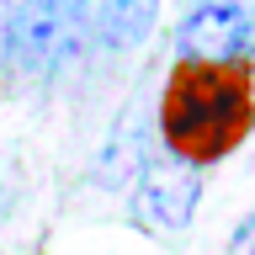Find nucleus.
Returning <instances> with one entry per match:
<instances>
[{
	"mask_svg": "<svg viewBox=\"0 0 255 255\" xmlns=\"http://www.w3.org/2000/svg\"><path fill=\"white\" fill-rule=\"evenodd\" d=\"M159 138L181 165H218L250 138L255 128V85L250 64H202L181 59L159 91Z\"/></svg>",
	"mask_w": 255,
	"mask_h": 255,
	"instance_id": "nucleus-1",
	"label": "nucleus"
},
{
	"mask_svg": "<svg viewBox=\"0 0 255 255\" xmlns=\"http://www.w3.org/2000/svg\"><path fill=\"white\" fill-rule=\"evenodd\" d=\"M96 0H21L5 21V64L21 80H48L85 48Z\"/></svg>",
	"mask_w": 255,
	"mask_h": 255,
	"instance_id": "nucleus-2",
	"label": "nucleus"
},
{
	"mask_svg": "<svg viewBox=\"0 0 255 255\" xmlns=\"http://www.w3.org/2000/svg\"><path fill=\"white\" fill-rule=\"evenodd\" d=\"M181 59L202 64H234L255 48V5L250 0H197L181 16Z\"/></svg>",
	"mask_w": 255,
	"mask_h": 255,
	"instance_id": "nucleus-3",
	"label": "nucleus"
},
{
	"mask_svg": "<svg viewBox=\"0 0 255 255\" xmlns=\"http://www.w3.org/2000/svg\"><path fill=\"white\" fill-rule=\"evenodd\" d=\"M197 202H202V170H191L181 159H165V165H149L138 175L128 213L149 234H181L197 218Z\"/></svg>",
	"mask_w": 255,
	"mask_h": 255,
	"instance_id": "nucleus-4",
	"label": "nucleus"
},
{
	"mask_svg": "<svg viewBox=\"0 0 255 255\" xmlns=\"http://www.w3.org/2000/svg\"><path fill=\"white\" fill-rule=\"evenodd\" d=\"M149 165H154V159H149V133H143V123L138 117H123L117 133H112V143L101 149V159H96V181H101V186H123V181H138Z\"/></svg>",
	"mask_w": 255,
	"mask_h": 255,
	"instance_id": "nucleus-5",
	"label": "nucleus"
},
{
	"mask_svg": "<svg viewBox=\"0 0 255 255\" xmlns=\"http://www.w3.org/2000/svg\"><path fill=\"white\" fill-rule=\"evenodd\" d=\"M159 16V0H96V32L107 48H138Z\"/></svg>",
	"mask_w": 255,
	"mask_h": 255,
	"instance_id": "nucleus-6",
	"label": "nucleus"
},
{
	"mask_svg": "<svg viewBox=\"0 0 255 255\" xmlns=\"http://www.w3.org/2000/svg\"><path fill=\"white\" fill-rule=\"evenodd\" d=\"M223 255H255V213L239 218V229L229 234V250H223Z\"/></svg>",
	"mask_w": 255,
	"mask_h": 255,
	"instance_id": "nucleus-7",
	"label": "nucleus"
},
{
	"mask_svg": "<svg viewBox=\"0 0 255 255\" xmlns=\"http://www.w3.org/2000/svg\"><path fill=\"white\" fill-rule=\"evenodd\" d=\"M250 85H255V59H250Z\"/></svg>",
	"mask_w": 255,
	"mask_h": 255,
	"instance_id": "nucleus-8",
	"label": "nucleus"
}]
</instances>
